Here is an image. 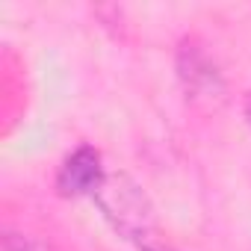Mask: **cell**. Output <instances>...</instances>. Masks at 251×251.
I'll return each mask as SVG.
<instances>
[{"mask_svg":"<svg viewBox=\"0 0 251 251\" xmlns=\"http://www.w3.org/2000/svg\"><path fill=\"white\" fill-rule=\"evenodd\" d=\"M95 207L100 216L109 222V227L121 236L133 242L136 248L148 245L157 239V216L154 204L145 195V189L124 172H109L100 183V189L92 195Z\"/></svg>","mask_w":251,"mask_h":251,"instance_id":"cell-1","label":"cell"},{"mask_svg":"<svg viewBox=\"0 0 251 251\" xmlns=\"http://www.w3.org/2000/svg\"><path fill=\"white\" fill-rule=\"evenodd\" d=\"M177 80L189 98V103L201 109H219L227 98V83L213 56L195 39H186L177 48Z\"/></svg>","mask_w":251,"mask_h":251,"instance_id":"cell-2","label":"cell"},{"mask_svg":"<svg viewBox=\"0 0 251 251\" xmlns=\"http://www.w3.org/2000/svg\"><path fill=\"white\" fill-rule=\"evenodd\" d=\"M106 175L109 172L103 169L100 154L92 145H80L62 160V166L56 172V189L65 198H83V195L92 198L100 189Z\"/></svg>","mask_w":251,"mask_h":251,"instance_id":"cell-3","label":"cell"},{"mask_svg":"<svg viewBox=\"0 0 251 251\" xmlns=\"http://www.w3.org/2000/svg\"><path fill=\"white\" fill-rule=\"evenodd\" d=\"M3 251H45L36 239L24 236V233H6L3 236Z\"/></svg>","mask_w":251,"mask_h":251,"instance_id":"cell-4","label":"cell"},{"mask_svg":"<svg viewBox=\"0 0 251 251\" xmlns=\"http://www.w3.org/2000/svg\"><path fill=\"white\" fill-rule=\"evenodd\" d=\"M242 112H245V124L251 127V92L245 95V103H242Z\"/></svg>","mask_w":251,"mask_h":251,"instance_id":"cell-5","label":"cell"}]
</instances>
